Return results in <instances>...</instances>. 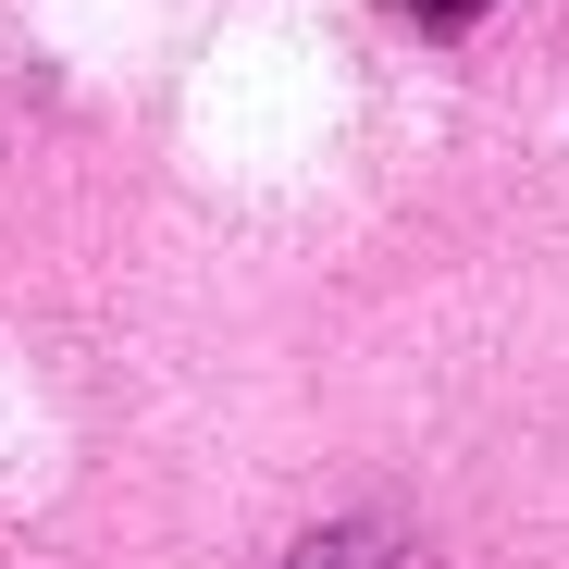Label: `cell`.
Instances as JSON below:
<instances>
[{"instance_id": "cell-1", "label": "cell", "mask_w": 569, "mask_h": 569, "mask_svg": "<svg viewBox=\"0 0 569 569\" xmlns=\"http://www.w3.org/2000/svg\"><path fill=\"white\" fill-rule=\"evenodd\" d=\"M385 13H397V26H470L483 0H385Z\"/></svg>"}, {"instance_id": "cell-2", "label": "cell", "mask_w": 569, "mask_h": 569, "mask_svg": "<svg viewBox=\"0 0 569 569\" xmlns=\"http://www.w3.org/2000/svg\"><path fill=\"white\" fill-rule=\"evenodd\" d=\"M298 569H385V557H371V545H310Z\"/></svg>"}]
</instances>
